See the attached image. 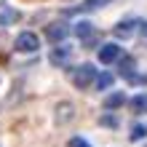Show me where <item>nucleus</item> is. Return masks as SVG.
Segmentation results:
<instances>
[{
	"mask_svg": "<svg viewBox=\"0 0 147 147\" xmlns=\"http://www.w3.org/2000/svg\"><path fill=\"white\" fill-rule=\"evenodd\" d=\"M144 136H147V128L144 126H139V123L131 126V134H128V139H131V142H139V139H144Z\"/></svg>",
	"mask_w": 147,
	"mask_h": 147,
	"instance_id": "4468645a",
	"label": "nucleus"
},
{
	"mask_svg": "<svg viewBox=\"0 0 147 147\" xmlns=\"http://www.w3.org/2000/svg\"><path fill=\"white\" fill-rule=\"evenodd\" d=\"M16 51L19 54H35V51L40 48V38L35 35V32H30V30H24V32H19L16 35Z\"/></svg>",
	"mask_w": 147,
	"mask_h": 147,
	"instance_id": "f257e3e1",
	"label": "nucleus"
},
{
	"mask_svg": "<svg viewBox=\"0 0 147 147\" xmlns=\"http://www.w3.org/2000/svg\"><path fill=\"white\" fill-rule=\"evenodd\" d=\"M131 110L139 112V115H142V112H147V94H139V96L131 99Z\"/></svg>",
	"mask_w": 147,
	"mask_h": 147,
	"instance_id": "ddd939ff",
	"label": "nucleus"
},
{
	"mask_svg": "<svg viewBox=\"0 0 147 147\" xmlns=\"http://www.w3.org/2000/svg\"><path fill=\"white\" fill-rule=\"evenodd\" d=\"M70 147H91V144L86 142L83 136H72V139H70Z\"/></svg>",
	"mask_w": 147,
	"mask_h": 147,
	"instance_id": "dca6fc26",
	"label": "nucleus"
},
{
	"mask_svg": "<svg viewBox=\"0 0 147 147\" xmlns=\"http://www.w3.org/2000/svg\"><path fill=\"white\" fill-rule=\"evenodd\" d=\"M112 83H115V75H112V72H102V75L96 78V88H99V91H107Z\"/></svg>",
	"mask_w": 147,
	"mask_h": 147,
	"instance_id": "f8f14e48",
	"label": "nucleus"
},
{
	"mask_svg": "<svg viewBox=\"0 0 147 147\" xmlns=\"http://www.w3.org/2000/svg\"><path fill=\"white\" fill-rule=\"evenodd\" d=\"M67 35H70V27L67 24H48L46 27V38L54 40V43H62Z\"/></svg>",
	"mask_w": 147,
	"mask_h": 147,
	"instance_id": "39448f33",
	"label": "nucleus"
},
{
	"mask_svg": "<svg viewBox=\"0 0 147 147\" xmlns=\"http://www.w3.org/2000/svg\"><path fill=\"white\" fill-rule=\"evenodd\" d=\"M16 13L11 5H5V3H0V27H8V24H13L16 22Z\"/></svg>",
	"mask_w": 147,
	"mask_h": 147,
	"instance_id": "423d86ee",
	"label": "nucleus"
},
{
	"mask_svg": "<svg viewBox=\"0 0 147 147\" xmlns=\"http://www.w3.org/2000/svg\"><path fill=\"white\" fill-rule=\"evenodd\" d=\"M70 56H72V48H70V46H64V43H59V46H54V48L48 51V59H51L56 67L67 64V62H70Z\"/></svg>",
	"mask_w": 147,
	"mask_h": 147,
	"instance_id": "7ed1b4c3",
	"label": "nucleus"
},
{
	"mask_svg": "<svg viewBox=\"0 0 147 147\" xmlns=\"http://www.w3.org/2000/svg\"><path fill=\"white\" fill-rule=\"evenodd\" d=\"M94 78H96V70H94L91 64H80L72 70V83L75 88H88V86L94 83Z\"/></svg>",
	"mask_w": 147,
	"mask_h": 147,
	"instance_id": "f03ea898",
	"label": "nucleus"
},
{
	"mask_svg": "<svg viewBox=\"0 0 147 147\" xmlns=\"http://www.w3.org/2000/svg\"><path fill=\"white\" fill-rule=\"evenodd\" d=\"M136 24H139V22H120L118 27H115V35H118V38H128V35H134Z\"/></svg>",
	"mask_w": 147,
	"mask_h": 147,
	"instance_id": "1a4fd4ad",
	"label": "nucleus"
},
{
	"mask_svg": "<svg viewBox=\"0 0 147 147\" xmlns=\"http://www.w3.org/2000/svg\"><path fill=\"white\" fill-rule=\"evenodd\" d=\"M72 118H75V107L72 105L64 102V105L56 107V123H67V120H72Z\"/></svg>",
	"mask_w": 147,
	"mask_h": 147,
	"instance_id": "0eeeda50",
	"label": "nucleus"
},
{
	"mask_svg": "<svg viewBox=\"0 0 147 147\" xmlns=\"http://www.w3.org/2000/svg\"><path fill=\"white\" fill-rule=\"evenodd\" d=\"M102 126L115 128V126H118V118H115V115H105V118H102Z\"/></svg>",
	"mask_w": 147,
	"mask_h": 147,
	"instance_id": "2eb2a0df",
	"label": "nucleus"
},
{
	"mask_svg": "<svg viewBox=\"0 0 147 147\" xmlns=\"http://www.w3.org/2000/svg\"><path fill=\"white\" fill-rule=\"evenodd\" d=\"M120 59V46H115V43H107V46H102L99 51V62L102 64H112Z\"/></svg>",
	"mask_w": 147,
	"mask_h": 147,
	"instance_id": "20e7f679",
	"label": "nucleus"
},
{
	"mask_svg": "<svg viewBox=\"0 0 147 147\" xmlns=\"http://www.w3.org/2000/svg\"><path fill=\"white\" fill-rule=\"evenodd\" d=\"M134 59L131 56H123V59H120V72H123L126 78H128V80H134Z\"/></svg>",
	"mask_w": 147,
	"mask_h": 147,
	"instance_id": "9b49d317",
	"label": "nucleus"
},
{
	"mask_svg": "<svg viewBox=\"0 0 147 147\" xmlns=\"http://www.w3.org/2000/svg\"><path fill=\"white\" fill-rule=\"evenodd\" d=\"M72 32H75L78 38H83V40H88V35H94V24H91V22H78Z\"/></svg>",
	"mask_w": 147,
	"mask_h": 147,
	"instance_id": "6e6552de",
	"label": "nucleus"
},
{
	"mask_svg": "<svg viewBox=\"0 0 147 147\" xmlns=\"http://www.w3.org/2000/svg\"><path fill=\"white\" fill-rule=\"evenodd\" d=\"M123 102H126V96H123L120 91H115V94H110V96L105 99V107H107V110H118Z\"/></svg>",
	"mask_w": 147,
	"mask_h": 147,
	"instance_id": "9d476101",
	"label": "nucleus"
}]
</instances>
